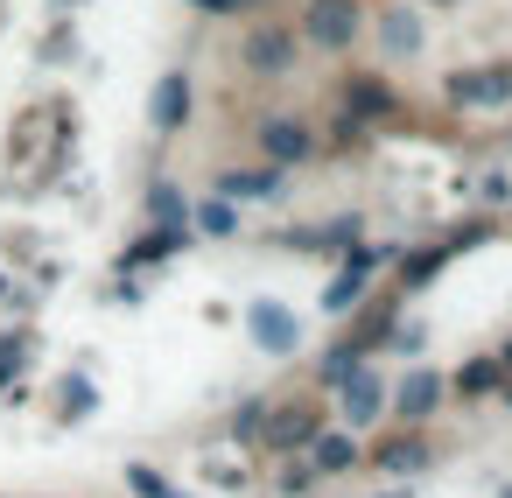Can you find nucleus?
I'll return each mask as SVG.
<instances>
[{
	"label": "nucleus",
	"instance_id": "22",
	"mask_svg": "<svg viewBox=\"0 0 512 498\" xmlns=\"http://www.w3.org/2000/svg\"><path fill=\"white\" fill-rule=\"evenodd\" d=\"M253 0H204V15H246Z\"/></svg>",
	"mask_w": 512,
	"mask_h": 498
},
{
	"label": "nucleus",
	"instance_id": "19",
	"mask_svg": "<svg viewBox=\"0 0 512 498\" xmlns=\"http://www.w3.org/2000/svg\"><path fill=\"white\" fill-rule=\"evenodd\" d=\"M127 484H134L141 498H183V491H176V484H169L162 470H148V463H134V470H127Z\"/></svg>",
	"mask_w": 512,
	"mask_h": 498
},
{
	"label": "nucleus",
	"instance_id": "10",
	"mask_svg": "<svg viewBox=\"0 0 512 498\" xmlns=\"http://www.w3.org/2000/svg\"><path fill=\"white\" fill-rule=\"evenodd\" d=\"M281 176H288V169H274V162H267V169H225V176H218V197H232V204H239V197H281Z\"/></svg>",
	"mask_w": 512,
	"mask_h": 498
},
{
	"label": "nucleus",
	"instance_id": "20",
	"mask_svg": "<svg viewBox=\"0 0 512 498\" xmlns=\"http://www.w3.org/2000/svg\"><path fill=\"white\" fill-rule=\"evenodd\" d=\"M99 407V393H92V379H64V414L78 421V414H92Z\"/></svg>",
	"mask_w": 512,
	"mask_h": 498
},
{
	"label": "nucleus",
	"instance_id": "11",
	"mask_svg": "<svg viewBox=\"0 0 512 498\" xmlns=\"http://www.w3.org/2000/svg\"><path fill=\"white\" fill-rule=\"evenodd\" d=\"M365 274H372V253H365V246H351V260L337 267V281H330L323 309H351V302H365Z\"/></svg>",
	"mask_w": 512,
	"mask_h": 498
},
{
	"label": "nucleus",
	"instance_id": "21",
	"mask_svg": "<svg viewBox=\"0 0 512 498\" xmlns=\"http://www.w3.org/2000/svg\"><path fill=\"white\" fill-rule=\"evenodd\" d=\"M232 428H239V435H260V428H267V407H260V400H246V407L232 414Z\"/></svg>",
	"mask_w": 512,
	"mask_h": 498
},
{
	"label": "nucleus",
	"instance_id": "26",
	"mask_svg": "<svg viewBox=\"0 0 512 498\" xmlns=\"http://www.w3.org/2000/svg\"><path fill=\"white\" fill-rule=\"evenodd\" d=\"M505 365H512V351H505Z\"/></svg>",
	"mask_w": 512,
	"mask_h": 498
},
{
	"label": "nucleus",
	"instance_id": "23",
	"mask_svg": "<svg viewBox=\"0 0 512 498\" xmlns=\"http://www.w3.org/2000/svg\"><path fill=\"white\" fill-rule=\"evenodd\" d=\"M428 8H463V0H428Z\"/></svg>",
	"mask_w": 512,
	"mask_h": 498
},
{
	"label": "nucleus",
	"instance_id": "17",
	"mask_svg": "<svg viewBox=\"0 0 512 498\" xmlns=\"http://www.w3.org/2000/svg\"><path fill=\"white\" fill-rule=\"evenodd\" d=\"M491 386H498V365H491V358H470V365L456 372V393H463V400H484Z\"/></svg>",
	"mask_w": 512,
	"mask_h": 498
},
{
	"label": "nucleus",
	"instance_id": "13",
	"mask_svg": "<svg viewBox=\"0 0 512 498\" xmlns=\"http://www.w3.org/2000/svg\"><path fill=\"white\" fill-rule=\"evenodd\" d=\"M267 442H274V449H309V442H316V414H309V407H288V414H274Z\"/></svg>",
	"mask_w": 512,
	"mask_h": 498
},
{
	"label": "nucleus",
	"instance_id": "7",
	"mask_svg": "<svg viewBox=\"0 0 512 498\" xmlns=\"http://www.w3.org/2000/svg\"><path fill=\"white\" fill-rule=\"evenodd\" d=\"M393 113H400V99H393L379 78H351V85H344V120H351V127H372V120H393Z\"/></svg>",
	"mask_w": 512,
	"mask_h": 498
},
{
	"label": "nucleus",
	"instance_id": "14",
	"mask_svg": "<svg viewBox=\"0 0 512 498\" xmlns=\"http://www.w3.org/2000/svg\"><path fill=\"white\" fill-rule=\"evenodd\" d=\"M190 225H197L204 239H232V232H239V204H232V197H211V204L190 211Z\"/></svg>",
	"mask_w": 512,
	"mask_h": 498
},
{
	"label": "nucleus",
	"instance_id": "12",
	"mask_svg": "<svg viewBox=\"0 0 512 498\" xmlns=\"http://www.w3.org/2000/svg\"><path fill=\"white\" fill-rule=\"evenodd\" d=\"M309 449H316V470H330V477L358 463V435H351V428H323V435H316Z\"/></svg>",
	"mask_w": 512,
	"mask_h": 498
},
{
	"label": "nucleus",
	"instance_id": "15",
	"mask_svg": "<svg viewBox=\"0 0 512 498\" xmlns=\"http://www.w3.org/2000/svg\"><path fill=\"white\" fill-rule=\"evenodd\" d=\"M379 43H386L393 57H414V50H421V22H414L407 8H393V15L379 22Z\"/></svg>",
	"mask_w": 512,
	"mask_h": 498
},
{
	"label": "nucleus",
	"instance_id": "25",
	"mask_svg": "<svg viewBox=\"0 0 512 498\" xmlns=\"http://www.w3.org/2000/svg\"><path fill=\"white\" fill-rule=\"evenodd\" d=\"M498 498H512V491H498Z\"/></svg>",
	"mask_w": 512,
	"mask_h": 498
},
{
	"label": "nucleus",
	"instance_id": "8",
	"mask_svg": "<svg viewBox=\"0 0 512 498\" xmlns=\"http://www.w3.org/2000/svg\"><path fill=\"white\" fill-rule=\"evenodd\" d=\"M148 120H155V134H176V127L190 120V78H183V71H169V78L148 92Z\"/></svg>",
	"mask_w": 512,
	"mask_h": 498
},
{
	"label": "nucleus",
	"instance_id": "18",
	"mask_svg": "<svg viewBox=\"0 0 512 498\" xmlns=\"http://www.w3.org/2000/svg\"><path fill=\"white\" fill-rule=\"evenodd\" d=\"M148 211H155L162 225H190V204L176 197V183H155V190H148Z\"/></svg>",
	"mask_w": 512,
	"mask_h": 498
},
{
	"label": "nucleus",
	"instance_id": "16",
	"mask_svg": "<svg viewBox=\"0 0 512 498\" xmlns=\"http://www.w3.org/2000/svg\"><path fill=\"white\" fill-rule=\"evenodd\" d=\"M428 456H435V449H428L421 435H400V442H393V449H386L379 463H386L393 477H414V470H428Z\"/></svg>",
	"mask_w": 512,
	"mask_h": 498
},
{
	"label": "nucleus",
	"instance_id": "24",
	"mask_svg": "<svg viewBox=\"0 0 512 498\" xmlns=\"http://www.w3.org/2000/svg\"><path fill=\"white\" fill-rule=\"evenodd\" d=\"M190 8H204V0H190Z\"/></svg>",
	"mask_w": 512,
	"mask_h": 498
},
{
	"label": "nucleus",
	"instance_id": "9",
	"mask_svg": "<svg viewBox=\"0 0 512 498\" xmlns=\"http://www.w3.org/2000/svg\"><path fill=\"white\" fill-rule=\"evenodd\" d=\"M393 407H400L407 421H428V414L442 407V379H435V372H407V379L393 386Z\"/></svg>",
	"mask_w": 512,
	"mask_h": 498
},
{
	"label": "nucleus",
	"instance_id": "1",
	"mask_svg": "<svg viewBox=\"0 0 512 498\" xmlns=\"http://www.w3.org/2000/svg\"><path fill=\"white\" fill-rule=\"evenodd\" d=\"M358 29H365L358 0H309V8H302V43L323 50V57H344L358 43Z\"/></svg>",
	"mask_w": 512,
	"mask_h": 498
},
{
	"label": "nucleus",
	"instance_id": "6",
	"mask_svg": "<svg viewBox=\"0 0 512 498\" xmlns=\"http://www.w3.org/2000/svg\"><path fill=\"white\" fill-rule=\"evenodd\" d=\"M260 148H267L274 169H302V162L316 155V134H309L302 120H260Z\"/></svg>",
	"mask_w": 512,
	"mask_h": 498
},
{
	"label": "nucleus",
	"instance_id": "4",
	"mask_svg": "<svg viewBox=\"0 0 512 498\" xmlns=\"http://www.w3.org/2000/svg\"><path fill=\"white\" fill-rule=\"evenodd\" d=\"M246 330H253V344L274 351V358H288V351L302 344V316L281 309V302H253V309H246Z\"/></svg>",
	"mask_w": 512,
	"mask_h": 498
},
{
	"label": "nucleus",
	"instance_id": "2",
	"mask_svg": "<svg viewBox=\"0 0 512 498\" xmlns=\"http://www.w3.org/2000/svg\"><path fill=\"white\" fill-rule=\"evenodd\" d=\"M442 92H449V106H463V113H505V106H512V64H477V71H456Z\"/></svg>",
	"mask_w": 512,
	"mask_h": 498
},
{
	"label": "nucleus",
	"instance_id": "5",
	"mask_svg": "<svg viewBox=\"0 0 512 498\" xmlns=\"http://www.w3.org/2000/svg\"><path fill=\"white\" fill-rule=\"evenodd\" d=\"M337 407H344V428L358 435V428H372V421L386 414V386L358 365V372H344V379H337Z\"/></svg>",
	"mask_w": 512,
	"mask_h": 498
},
{
	"label": "nucleus",
	"instance_id": "3",
	"mask_svg": "<svg viewBox=\"0 0 512 498\" xmlns=\"http://www.w3.org/2000/svg\"><path fill=\"white\" fill-rule=\"evenodd\" d=\"M295 50H302V36L267 22V29H253V36H246V50H239V57H246V71H253V78H281V71L295 64Z\"/></svg>",
	"mask_w": 512,
	"mask_h": 498
}]
</instances>
